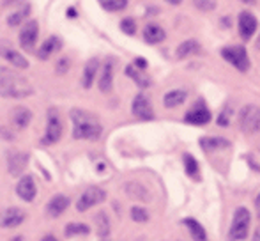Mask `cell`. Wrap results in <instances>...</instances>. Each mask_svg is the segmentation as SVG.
<instances>
[{"label":"cell","mask_w":260,"mask_h":241,"mask_svg":"<svg viewBox=\"0 0 260 241\" xmlns=\"http://www.w3.org/2000/svg\"><path fill=\"white\" fill-rule=\"evenodd\" d=\"M237 25H239L241 38H243L244 41H248V39L253 38V34L257 32L258 21H257V18L250 13V11H243V13L239 14V21H237Z\"/></svg>","instance_id":"cell-12"},{"label":"cell","mask_w":260,"mask_h":241,"mask_svg":"<svg viewBox=\"0 0 260 241\" xmlns=\"http://www.w3.org/2000/svg\"><path fill=\"white\" fill-rule=\"evenodd\" d=\"M126 75L129 76V78H133L135 82H137L140 87H144V89L151 85V80H149L147 76H145L144 73H142L140 69L137 68V66H127V68H126Z\"/></svg>","instance_id":"cell-28"},{"label":"cell","mask_w":260,"mask_h":241,"mask_svg":"<svg viewBox=\"0 0 260 241\" xmlns=\"http://www.w3.org/2000/svg\"><path fill=\"white\" fill-rule=\"evenodd\" d=\"M16 193L20 199H23L25 202H32L36 197V193H38V188H36V183H34V177L32 176H23L20 179L16 186Z\"/></svg>","instance_id":"cell-15"},{"label":"cell","mask_w":260,"mask_h":241,"mask_svg":"<svg viewBox=\"0 0 260 241\" xmlns=\"http://www.w3.org/2000/svg\"><path fill=\"white\" fill-rule=\"evenodd\" d=\"M28 14H30V6L20 7L18 11H14V13H11L9 16H7V25H9V27H18L20 23H25Z\"/></svg>","instance_id":"cell-27"},{"label":"cell","mask_w":260,"mask_h":241,"mask_svg":"<svg viewBox=\"0 0 260 241\" xmlns=\"http://www.w3.org/2000/svg\"><path fill=\"white\" fill-rule=\"evenodd\" d=\"M120 31L127 36H133L135 32H137V23H135V20H131V18H124V20L120 21Z\"/></svg>","instance_id":"cell-34"},{"label":"cell","mask_w":260,"mask_h":241,"mask_svg":"<svg viewBox=\"0 0 260 241\" xmlns=\"http://www.w3.org/2000/svg\"><path fill=\"white\" fill-rule=\"evenodd\" d=\"M41 241H58L57 238H55V236H52V234H48V236H45V238H43Z\"/></svg>","instance_id":"cell-40"},{"label":"cell","mask_w":260,"mask_h":241,"mask_svg":"<svg viewBox=\"0 0 260 241\" xmlns=\"http://www.w3.org/2000/svg\"><path fill=\"white\" fill-rule=\"evenodd\" d=\"M239 130L248 135L260 131V107L246 105L239 112Z\"/></svg>","instance_id":"cell-5"},{"label":"cell","mask_w":260,"mask_h":241,"mask_svg":"<svg viewBox=\"0 0 260 241\" xmlns=\"http://www.w3.org/2000/svg\"><path fill=\"white\" fill-rule=\"evenodd\" d=\"M251 225V213L248 207L239 206L234 211L232 224L229 229V239L230 241H244L248 238V232H250Z\"/></svg>","instance_id":"cell-3"},{"label":"cell","mask_w":260,"mask_h":241,"mask_svg":"<svg viewBox=\"0 0 260 241\" xmlns=\"http://www.w3.org/2000/svg\"><path fill=\"white\" fill-rule=\"evenodd\" d=\"M27 162H28V156L23 155L20 151H13L7 155V167H9V172L11 176H20L23 174L25 167H27Z\"/></svg>","instance_id":"cell-16"},{"label":"cell","mask_w":260,"mask_h":241,"mask_svg":"<svg viewBox=\"0 0 260 241\" xmlns=\"http://www.w3.org/2000/svg\"><path fill=\"white\" fill-rule=\"evenodd\" d=\"M62 48V41L58 36H50L48 39H46L45 43H43L41 46H39V52H38V57L41 61H46L50 59V57L53 55V53L60 52Z\"/></svg>","instance_id":"cell-17"},{"label":"cell","mask_w":260,"mask_h":241,"mask_svg":"<svg viewBox=\"0 0 260 241\" xmlns=\"http://www.w3.org/2000/svg\"><path fill=\"white\" fill-rule=\"evenodd\" d=\"M241 2H244V4H253L255 0H241Z\"/></svg>","instance_id":"cell-44"},{"label":"cell","mask_w":260,"mask_h":241,"mask_svg":"<svg viewBox=\"0 0 260 241\" xmlns=\"http://www.w3.org/2000/svg\"><path fill=\"white\" fill-rule=\"evenodd\" d=\"M62 137V119L57 108H50L48 110V123H46V133L43 137V144L52 145L57 144Z\"/></svg>","instance_id":"cell-6"},{"label":"cell","mask_w":260,"mask_h":241,"mask_svg":"<svg viewBox=\"0 0 260 241\" xmlns=\"http://www.w3.org/2000/svg\"><path fill=\"white\" fill-rule=\"evenodd\" d=\"M255 206H257V213H258V217H260V193L257 195V199H255Z\"/></svg>","instance_id":"cell-39"},{"label":"cell","mask_w":260,"mask_h":241,"mask_svg":"<svg viewBox=\"0 0 260 241\" xmlns=\"http://www.w3.org/2000/svg\"><path fill=\"white\" fill-rule=\"evenodd\" d=\"M230 115H232V108H229V107H225L223 108V112L219 114V117H218V124L219 126H229V123H230Z\"/></svg>","instance_id":"cell-36"},{"label":"cell","mask_w":260,"mask_h":241,"mask_svg":"<svg viewBox=\"0 0 260 241\" xmlns=\"http://www.w3.org/2000/svg\"><path fill=\"white\" fill-rule=\"evenodd\" d=\"M16 2H21V0H4V6H9V4H16Z\"/></svg>","instance_id":"cell-43"},{"label":"cell","mask_w":260,"mask_h":241,"mask_svg":"<svg viewBox=\"0 0 260 241\" xmlns=\"http://www.w3.org/2000/svg\"><path fill=\"white\" fill-rule=\"evenodd\" d=\"M200 145H202V149H206V151H218V149L229 147L230 142L221 137H204V138H200Z\"/></svg>","instance_id":"cell-26"},{"label":"cell","mask_w":260,"mask_h":241,"mask_svg":"<svg viewBox=\"0 0 260 241\" xmlns=\"http://www.w3.org/2000/svg\"><path fill=\"white\" fill-rule=\"evenodd\" d=\"M39 36V25L36 20H28L25 21L23 28L20 32V45L21 48L25 50H32L36 46V41H38Z\"/></svg>","instance_id":"cell-11"},{"label":"cell","mask_w":260,"mask_h":241,"mask_svg":"<svg viewBox=\"0 0 260 241\" xmlns=\"http://www.w3.org/2000/svg\"><path fill=\"white\" fill-rule=\"evenodd\" d=\"M105 199H106V192L103 188H100V186H90V188H87L85 192L78 197L76 209L82 211V213H83V211H89L90 207L105 202Z\"/></svg>","instance_id":"cell-7"},{"label":"cell","mask_w":260,"mask_h":241,"mask_svg":"<svg viewBox=\"0 0 260 241\" xmlns=\"http://www.w3.org/2000/svg\"><path fill=\"white\" fill-rule=\"evenodd\" d=\"M165 38H167V34H165V31L159 25H156V23L145 25V28H144L145 43H149V45H157V43H163Z\"/></svg>","instance_id":"cell-20"},{"label":"cell","mask_w":260,"mask_h":241,"mask_svg":"<svg viewBox=\"0 0 260 241\" xmlns=\"http://www.w3.org/2000/svg\"><path fill=\"white\" fill-rule=\"evenodd\" d=\"M103 241H108V239H103Z\"/></svg>","instance_id":"cell-45"},{"label":"cell","mask_w":260,"mask_h":241,"mask_svg":"<svg viewBox=\"0 0 260 241\" xmlns=\"http://www.w3.org/2000/svg\"><path fill=\"white\" fill-rule=\"evenodd\" d=\"M135 66H137L138 69H145V68H147V61L142 59V57H138V59L135 61Z\"/></svg>","instance_id":"cell-38"},{"label":"cell","mask_w":260,"mask_h":241,"mask_svg":"<svg viewBox=\"0 0 260 241\" xmlns=\"http://www.w3.org/2000/svg\"><path fill=\"white\" fill-rule=\"evenodd\" d=\"M200 52V45L195 39H188V41L181 43L177 48V59H188L191 55H197Z\"/></svg>","instance_id":"cell-25"},{"label":"cell","mask_w":260,"mask_h":241,"mask_svg":"<svg viewBox=\"0 0 260 241\" xmlns=\"http://www.w3.org/2000/svg\"><path fill=\"white\" fill-rule=\"evenodd\" d=\"M90 229L85 224H69L66 225V236H78V234H89Z\"/></svg>","instance_id":"cell-31"},{"label":"cell","mask_w":260,"mask_h":241,"mask_svg":"<svg viewBox=\"0 0 260 241\" xmlns=\"http://www.w3.org/2000/svg\"><path fill=\"white\" fill-rule=\"evenodd\" d=\"M96 231L101 238L110 234V220L106 217V213H98L96 215Z\"/></svg>","instance_id":"cell-30"},{"label":"cell","mask_w":260,"mask_h":241,"mask_svg":"<svg viewBox=\"0 0 260 241\" xmlns=\"http://www.w3.org/2000/svg\"><path fill=\"white\" fill-rule=\"evenodd\" d=\"M0 55L9 62L11 66H14V68H18V69H27L28 68V61L25 59L18 50L11 48V46L6 45V43H0Z\"/></svg>","instance_id":"cell-14"},{"label":"cell","mask_w":260,"mask_h":241,"mask_svg":"<svg viewBox=\"0 0 260 241\" xmlns=\"http://www.w3.org/2000/svg\"><path fill=\"white\" fill-rule=\"evenodd\" d=\"M25 218H27V215H25L23 209L14 207V206L7 207V209H4L2 213H0V227L14 229V227H18V225L23 224Z\"/></svg>","instance_id":"cell-10"},{"label":"cell","mask_w":260,"mask_h":241,"mask_svg":"<svg viewBox=\"0 0 260 241\" xmlns=\"http://www.w3.org/2000/svg\"><path fill=\"white\" fill-rule=\"evenodd\" d=\"M184 169H186V174L193 179H199V162L195 160L193 155H184Z\"/></svg>","instance_id":"cell-29"},{"label":"cell","mask_w":260,"mask_h":241,"mask_svg":"<svg viewBox=\"0 0 260 241\" xmlns=\"http://www.w3.org/2000/svg\"><path fill=\"white\" fill-rule=\"evenodd\" d=\"M221 57L226 62H230V64L241 73H246L248 69H250V57H248V52L244 46H239V45L225 46V48L221 50Z\"/></svg>","instance_id":"cell-4"},{"label":"cell","mask_w":260,"mask_h":241,"mask_svg":"<svg viewBox=\"0 0 260 241\" xmlns=\"http://www.w3.org/2000/svg\"><path fill=\"white\" fill-rule=\"evenodd\" d=\"M68 207H69V199L66 195H60V193H58V195H55L50 199L48 206H46V213H48V217L57 218V217H60Z\"/></svg>","instance_id":"cell-18"},{"label":"cell","mask_w":260,"mask_h":241,"mask_svg":"<svg viewBox=\"0 0 260 241\" xmlns=\"http://www.w3.org/2000/svg\"><path fill=\"white\" fill-rule=\"evenodd\" d=\"M131 112H133L135 117L142 120H151L154 119V110H152V105L149 101V98L145 94H137L131 105Z\"/></svg>","instance_id":"cell-9"},{"label":"cell","mask_w":260,"mask_h":241,"mask_svg":"<svg viewBox=\"0 0 260 241\" xmlns=\"http://www.w3.org/2000/svg\"><path fill=\"white\" fill-rule=\"evenodd\" d=\"M32 120V112L27 107H16L11 112V123L18 128V130H23L30 124Z\"/></svg>","instance_id":"cell-19"},{"label":"cell","mask_w":260,"mask_h":241,"mask_svg":"<svg viewBox=\"0 0 260 241\" xmlns=\"http://www.w3.org/2000/svg\"><path fill=\"white\" fill-rule=\"evenodd\" d=\"M124 192H126L127 197H131L133 200H138V202H151L152 200V193L137 181H127L124 185Z\"/></svg>","instance_id":"cell-13"},{"label":"cell","mask_w":260,"mask_h":241,"mask_svg":"<svg viewBox=\"0 0 260 241\" xmlns=\"http://www.w3.org/2000/svg\"><path fill=\"white\" fill-rule=\"evenodd\" d=\"M253 241H260V229H257L253 234Z\"/></svg>","instance_id":"cell-42"},{"label":"cell","mask_w":260,"mask_h":241,"mask_svg":"<svg viewBox=\"0 0 260 241\" xmlns=\"http://www.w3.org/2000/svg\"><path fill=\"white\" fill-rule=\"evenodd\" d=\"M188 98V93L182 89H174V91H168L163 98V105L167 108H175V107H181L182 103L186 101Z\"/></svg>","instance_id":"cell-22"},{"label":"cell","mask_w":260,"mask_h":241,"mask_svg":"<svg viewBox=\"0 0 260 241\" xmlns=\"http://www.w3.org/2000/svg\"><path fill=\"white\" fill-rule=\"evenodd\" d=\"M98 69H100V61L98 59H90L89 62L85 64V69H83V76H82V85L85 89H90L96 80V75H98Z\"/></svg>","instance_id":"cell-23"},{"label":"cell","mask_w":260,"mask_h":241,"mask_svg":"<svg viewBox=\"0 0 260 241\" xmlns=\"http://www.w3.org/2000/svg\"><path fill=\"white\" fill-rule=\"evenodd\" d=\"M211 119H212V115L204 101H197L191 107V110L186 112V115H184L186 123L195 124V126H206V124L211 123Z\"/></svg>","instance_id":"cell-8"},{"label":"cell","mask_w":260,"mask_h":241,"mask_svg":"<svg viewBox=\"0 0 260 241\" xmlns=\"http://www.w3.org/2000/svg\"><path fill=\"white\" fill-rule=\"evenodd\" d=\"M57 73L58 75H64V73H68V69H69V59L68 57H62L60 61L57 62Z\"/></svg>","instance_id":"cell-37"},{"label":"cell","mask_w":260,"mask_h":241,"mask_svg":"<svg viewBox=\"0 0 260 241\" xmlns=\"http://www.w3.org/2000/svg\"><path fill=\"white\" fill-rule=\"evenodd\" d=\"M71 120H73V137L78 140H98L101 137V126L100 119L94 114L82 108H73L71 110Z\"/></svg>","instance_id":"cell-2"},{"label":"cell","mask_w":260,"mask_h":241,"mask_svg":"<svg viewBox=\"0 0 260 241\" xmlns=\"http://www.w3.org/2000/svg\"><path fill=\"white\" fill-rule=\"evenodd\" d=\"M0 94L11 100H23L34 94L32 83L9 68H0Z\"/></svg>","instance_id":"cell-1"},{"label":"cell","mask_w":260,"mask_h":241,"mask_svg":"<svg viewBox=\"0 0 260 241\" xmlns=\"http://www.w3.org/2000/svg\"><path fill=\"white\" fill-rule=\"evenodd\" d=\"M184 225L188 227L189 234H191V238L195 239V241H209L206 229H204L202 224H199V222H197L195 218H186Z\"/></svg>","instance_id":"cell-24"},{"label":"cell","mask_w":260,"mask_h":241,"mask_svg":"<svg viewBox=\"0 0 260 241\" xmlns=\"http://www.w3.org/2000/svg\"><path fill=\"white\" fill-rule=\"evenodd\" d=\"M98 85H100L101 93H110V91H112V87H113V62L112 61H108L103 66V71H101Z\"/></svg>","instance_id":"cell-21"},{"label":"cell","mask_w":260,"mask_h":241,"mask_svg":"<svg viewBox=\"0 0 260 241\" xmlns=\"http://www.w3.org/2000/svg\"><path fill=\"white\" fill-rule=\"evenodd\" d=\"M165 2H168L170 6H179V4H181L182 0H165Z\"/></svg>","instance_id":"cell-41"},{"label":"cell","mask_w":260,"mask_h":241,"mask_svg":"<svg viewBox=\"0 0 260 241\" xmlns=\"http://www.w3.org/2000/svg\"><path fill=\"white\" fill-rule=\"evenodd\" d=\"M195 2V7L200 11H212L216 7L214 0H193Z\"/></svg>","instance_id":"cell-35"},{"label":"cell","mask_w":260,"mask_h":241,"mask_svg":"<svg viewBox=\"0 0 260 241\" xmlns=\"http://www.w3.org/2000/svg\"><path fill=\"white\" fill-rule=\"evenodd\" d=\"M131 218L138 224H144V222L149 220V213L145 207H140V206H133L131 207Z\"/></svg>","instance_id":"cell-33"},{"label":"cell","mask_w":260,"mask_h":241,"mask_svg":"<svg viewBox=\"0 0 260 241\" xmlns=\"http://www.w3.org/2000/svg\"><path fill=\"white\" fill-rule=\"evenodd\" d=\"M100 2L106 11H112V13L126 9L127 6V0H100Z\"/></svg>","instance_id":"cell-32"}]
</instances>
